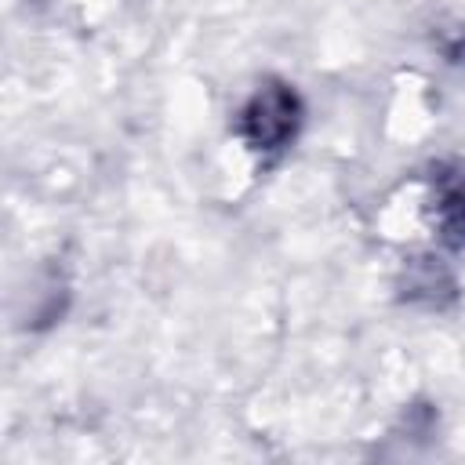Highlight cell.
I'll list each match as a JSON object with an SVG mask.
<instances>
[{"instance_id": "cell-1", "label": "cell", "mask_w": 465, "mask_h": 465, "mask_svg": "<svg viewBox=\"0 0 465 465\" xmlns=\"http://www.w3.org/2000/svg\"><path fill=\"white\" fill-rule=\"evenodd\" d=\"M294 120H298L294 94H287L283 87H269L243 109V134L251 138L254 149H276L294 131Z\"/></svg>"}]
</instances>
